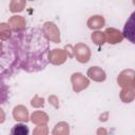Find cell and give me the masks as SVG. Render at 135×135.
<instances>
[{"instance_id":"20","label":"cell","mask_w":135,"mask_h":135,"mask_svg":"<svg viewBox=\"0 0 135 135\" xmlns=\"http://www.w3.org/2000/svg\"><path fill=\"white\" fill-rule=\"evenodd\" d=\"M91 39H92V41L95 43V44H97V45H102V44H104L105 43V35H104V33L103 32H100V31H96V32H94L93 34H92V36H91Z\"/></svg>"},{"instance_id":"17","label":"cell","mask_w":135,"mask_h":135,"mask_svg":"<svg viewBox=\"0 0 135 135\" xmlns=\"http://www.w3.org/2000/svg\"><path fill=\"white\" fill-rule=\"evenodd\" d=\"M12 36V30L7 22H1L0 23V40L6 41Z\"/></svg>"},{"instance_id":"4","label":"cell","mask_w":135,"mask_h":135,"mask_svg":"<svg viewBox=\"0 0 135 135\" xmlns=\"http://www.w3.org/2000/svg\"><path fill=\"white\" fill-rule=\"evenodd\" d=\"M41 30L49 40H51L54 43L60 42V31L54 22H51V21L44 22Z\"/></svg>"},{"instance_id":"6","label":"cell","mask_w":135,"mask_h":135,"mask_svg":"<svg viewBox=\"0 0 135 135\" xmlns=\"http://www.w3.org/2000/svg\"><path fill=\"white\" fill-rule=\"evenodd\" d=\"M71 82H72V86L74 92L79 93L82 90L86 89L90 84V80L81 73H74L71 76Z\"/></svg>"},{"instance_id":"25","label":"cell","mask_w":135,"mask_h":135,"mask_svg":"<svg viewBox=\"0 0 135 135\" xmlns=\"http://www.w3.org/2000/svg\"><path fill=\"white\" fill-rule=\"evenodd\" d=\"M4 120H5V113H4V111L0 108V123L4 122Z\"/></svg>"},{"instance_id":"22","label":"cell","mask_w":135,"mask_h":135,"mask_svg":"<svg viewBox=\"0 0 135 135\" xmlns=\"http://www.w3.org/2000/svg\"><path fill=\"white\" fill-rule=\"evenodd\" d=\"M31 104L34 108H41L44 104V99L42 97H39L38 95H35L34 98L31 100Z\"/></svg>"},{"instance_id":"18","label":"cell","mask_w":135,"mask_h":135,"mask_svg":"<svg viewBox=\"0 0 135 135\" xmlns=\"http://www.w3.org/2000/svg\"><path fill=\"white\" fill-rule=\"evenodd\" d=\"M119 97L120 99L123 101V102H132L134 100V97H135V94H134V90L132 89H122L120 94H119Z\"/></svg>"},{"instance_id":"9","label":"cell","mask_w":135,"mask_h":135,"mask_svg":"<svg viewBox=\"0 0 135 135\" xmlns=\"http://www.w3.org/2000/svg\"><path fill=\"white\" fill-rule=\"evenodd\" d=\"M134 17H135V13H132V15L130 16V19L127 21L126 25H124V28H123V33H122V36L128 38L132 43H135V39H134V36H135V22H134Z\"/></svg>"},{"instance_id":"24","label":"cell","mask_w":135,"mask_h":135,"mask_svg":"<svg viewBox=\"0 0 135 135\" xmlns=\"http://www.w3.org/2000/svg\"><path fill=\"white\" fill-rule=\"evenodd\" d=\"M97 135H108V131L104 128H99L97 130Z\"/></svg>"},{"instance_id":"13","label":"cell","mask_w":135,"mask_h":135,"mask_svg":"<svg viewBox=\"0 0 135 135\" xmlns=\"http://www.w3.org/2000/svg\"><path fill=\"white\" fill-rule=\"evenodd\" d=\"M104 23H105V20L101 15H94L89 18L86 25L91 30H98V28H101L104 25Z\"/></svg>"},{"instance_id":"26","label":"cell","mask_w":135,"mask_h":135,"mask_svg":"<svg viewBox=\"0 0 135 135\" xmlns=\"http://www.w3.org/2000/svg\"><path fill=\"white\" fill-rule=\"evenodd\" d=\"M2 54H3V45L0 42V56H2Z\"/></svg>"},{"instance_id":"12","label":"cell","mask_w":135,"mask_h":135,"mask_svg":"<svg viewBox=\"0 0 135 135\" xmlns=\"http://www.w3.org/2000/svg\"><path fill=\"white\" fill-rule=\"evenodd\" d=\"M88 76L94 80V81H97V82H101V81H104L105 78H107V75H105V72L99 68V66H91L89 70H88Z\"/></svg>"},{"instance_id":"16","label":"cell","mask_w":135,"mask_h":135,"mask_svg":"<svg viewBox=\"0 0 135 135\" xmlns=\"http://www.w3.org/2000/svg\"><path fill=\"white\" fill-rule=\"evenodd\" d=\"M28 127L25 123H16L11 129L9 135H28Z\"/></svg>"},{"instance_id":"10","label":"cell","mask_w":135,"mask_h":135,"mask_svg":"<svg viewBox=\"0 0 135 135\" xmlns=\"http://www.w3.org/2000/svg\"><path fill=\"white\" fill-rule=\"evenodd\" d=\"M104 35H105V40L108 41V43H111V44L120 43L123 39L122 33H120L118 30L114 27H108L104 31Z\"/></svg>"},{"instance_id":"14","label":"cell","mask_w":135,"mask_h":135,"mask_svg":"<svg viewBox=\"0 0 135 135\" xmlns=\"http://www.w3.org/2000/svg\"><path fill=\"white\" fill-rule=\"evenodd\" d=\"M31 121L37 126L45 124L49 121V115L42 111H35L31 115Z\"/></svg>"},{"instance_id":"8","label":"cell","mask_w":135,"mask_h":135,"mask_svg":"<svg viewBox=\"0 0 135 135\" xmlns=\"http://www.w3.org/2000/svg\"><path fill=\"white\" fill-rule=\"evenodd\" d=\"M7 24L9 25L11 30L16 32V33H19V32H22L25 30V19L22 17V16H18V15H15V16H12L9 19H8V22Z\"/></svg>"},{"instance_id":"1","label":"cell","mask_w":135,"mask_h":135,"mask_svg":"<svg viewBox=\"0 0 135 135\" xmlns=\"http://www.w3.org/2000/svg\"><path fill=\"white\" fill-rule=\"evenodd\" d=\"M14 58V66L26 72L43 70L49 60V39L37 27H31L15 34L9 42Z\"/></svg>"},{"instance_id":"19","label":"cell","mask_w":135,"mask_h":135,"mask_svg":"<svg viewBox=\"0 0 135 135\" xmlns=\"http://www.w3.org/2000/svg\"><path fill=\"white\" fill-rule=\"evenodd\" d=\"M25 5H26V1L24 0H13L9 3V11L12 13H18L23 11Z\"/></svg>"},{"instance_id":"3","label":"cell","mask_w":135,"mask_h":135,"mask_svg":"<svg viewBox=\"0 0 135 135\" xmlns=\"http://www.w3.org/2000/svg\"><path fill=\"white\" fill-rule=\"evenodd\" d=\"M134 77H135V72L131 69H128V70L122 71L118 75L117 82L122 89H132L133 90L135 86Z\"/></svg>"},{"instance_id":"11","label":"cell","mask_w":135,"mask_h":135,"mask_svg":"<svg viewBox=\"0 0 135 135\" xmlns=\"http://www.w3.org/2000/svg\"><path fill=\"white\" fill-rule=\"evenodd\" d=\"M13 117L16 121H20V122H26L30 117H28V110L22 105V104H19V105H16L13 110Z\"/></svg>"},{"instance_id":"15","label":"cell","mask_w":135,"mask_h":135,"mask_svg":"<svg viewBox=\"0 0 135 135\" xmlns=\"http://www.w3.org/2000/svg\"><path fill=\"white\" fill-rule=\"evenodd\" d=\"M52 134L53 135H69L70 134V126H69V123H66L64 121L58 122L54 127Z\"/></svg>"},{"instance_id":"23","label":"cell","mask_w":135,"mask_h":135,"mask_svg":"<svg viewBox=\"0 0 135 135\" xmlns=\"http://www.w3.org/2000/svg\"><path fill=\"white\" fill-rule=\"evenodd\" d=\"M49 100H50V103H52V104H54V107L55 108H58V98L56 97V96H50L49 97Z\"/></svg>"},{"instance_id":"5","label":"cell","mask_w":135,"mask_h":135,"mask_svg":"<svg viewBox=\"0 0 135 135\" xmlns=\"http://www.w3.org/2000/svg\"><path fill=\"white\" fill-rule=\"evenodd\" d=\"M73 56L76 58L77 61L81 63H86L91 58L90 47L84 43H77L73 47Z\"/></svg>"},{"instance_id":"7","label":"cell","mask_w":135,"mask_h":135,"mask_svg":"<svg viewBox=\"0 0 135 135\" xmlns=\"http://www.w3.org/2000/svg\"><path fill=\"white\" fill-rule=\"evenodd\" d=\"M66 59H68V55H66L65 51L61 50V49H54V50L50 51L49 55H47L49 62H51L52 64H55V65H60V64L64 63Z\"/></svg>"},{"instance_id":"2","label":"cell","mask_w":135,"mask_h":135,"mask_svg":"<svg viewBox=\"0 0 135 135\" xmlns=\"http://www.w3.org/2000/svg\"><path fill=\"white\" fill-rule=\"evenodd\" d=\"M7 54L0 59V103L5 102L8 95V88L4 82V78L8 77L11 75L12 69H14V58L12 54V58L7 59Z\"/></svg>"},{"instance_id":"21","label":"cell","mask_w":135,"mask_h":135,"mask_svg":"<svg viewBox=\"0 0 135 135\" xmlns=\"http://www.w3.org/2000/svg\"><path fill=\"white\" fill-rule=\"evenodd\" d=\"M33 135H49V128L46 124H40L37 126L34 131H33Z\"/></svg>"}]
</instances>
